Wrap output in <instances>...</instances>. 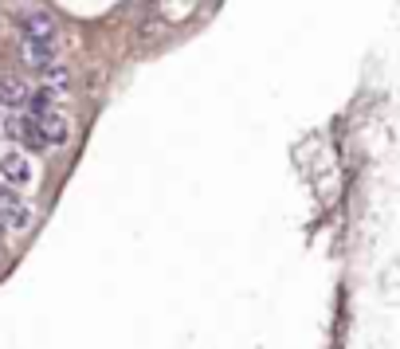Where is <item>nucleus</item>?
I'll return each mask as SVG.
<instances>
[{"label":"nucleus","instance_id":"1","mask_svg":"<svg viewBox=\"0 0 400 349\" xmlns=\"http://www.w3.org/2000/svg\"><path fill=\"white\" fill-rule=\"evenodd\" d=\"M32 220H36V208L20 196L16 185L4 181V189H0V224L12 232H24V228H32Z\"/></svg>","mask_w":400,"mask_h":349},{"label":"nucleus","instance_id":"2","mask_svg":"<svg viewBox=\"0 0 400 349\" xmlns=\"http://www.w3.org/2000/svg\"><path fill=\"white\" fill-rule=\"evenodd\" d=\"M0 177H4L8 185H16V189H28L36 173H32V161H28L20 149H8V153L0 157Z\"/></svg>","mask_w":400,"mask_h":349},{"label":"nucleus","instance_id":"3","mask_svg":"<svg viewBox=\"0 0 400 349\" xmlns=\"http://www.w3.org/2000/svg\"><path fill=\"white\" fill-rule=\"evenodd\" d=\"M20 59H24L28 67L44 71V67L55 63V44H48V39H24V44H20Z\"/></svg>","mask_w":400,"mask_h":349},{"label":"nucleus","instance_id":"4","mask_svg":"<svg viewBox=\"0 0 400 349\" xmlns=\"http://www.w3.org/2000/svg\"><path fill=\"white\" fill-rule=\"evenodd\" d=\"M20 36H24V39H48V44H55V20H51L48 12H28L24 20H20Z\"/></svg>","mask_w":400,"mask_h":349},{"label":"nucleus","instance_id":"5","mask_svg":"<svg viewBox=\"0 0 400 349\" xmlns=\"http://www.w3.org/2000/svg\"><path fill=\"white\" fill-rule=\"evenodd\" d=\"M39 79H44V91H48V95H55V98H63V95H67V86H71V71H67L63 63H51V67H44V71H39Z\"/></svg>","mask_w":400,"mask_h":349},{"label":"nucleus","instance_id":"6","mask_svg":"<svg viewBox=\"0 0 400 349\" xmlns=\"http://www.w3.org/2000/svg\"><path fill=\"white\" fill-rule=\"evenodd\" d=\"M28 98H32V91L24 86V79H0V102L4 106H28Z\"/></svg>","mask_w":400,"mask_h":349},{"label":"nucleus","instance_id":"7","mask_svg":"<svg viewBox=\"0 0 400 349\" xmlns=\"http://www.w3.org/2000/svg\"><path fill=\"white\" fill-rule=\"evenodd\" d=\"M204 4H216V0H204Z\"/></svg>","mask_w":400,"mask_h":349},{"label":"nucleus","instance_id":"8","mask_svg":"<svg viewBox=\"0 0 400 349\" xmlns=\"http://www.w3.org/2000/svg\"><path fill=\"white\" fill-rule=\"evenodd\" d=\"M0 228H4V224H0Z\"/></svg>","mask_w":400,"mask_h":349}]
</instances>
